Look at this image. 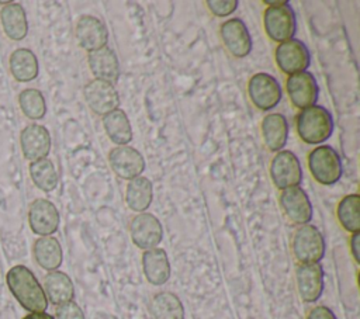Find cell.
I'll return each mask as SVG.
<instances>
[{
    "instance_id": "obj_1",
    "label": "cell",
    "mask_w": 360,
    "mask_h": 319,
    "mask_svg": "<svg viewBox=\"0 0 360 319\" xmlns=\"http://www.w3.org/2000/svg\"><path fill=\"white\" fill-rule=\"evenodd\" d=\"M6 282L13 297L25 311L30 313L46 311L48 299L44 288L28 267L22 264L13 266L6 274Z\"/></svg>"
},
{
    "instance_id": "obj_2",
    "label": "cell",
    "mask_w": 360,
    "mask_h": 319,
    "mask_svg": "<svg viewBox=\"0 0 360 319\" xmlns=\"http://www.w3.org/2000/svg\"><path fill=\"white\" fill-rule=\"evenodd\" d=\"M295 128L300 139L308 145L326 142L333 132V118L322 105H311L295 117Z\"/></svg>"
},
{
    "instance_id": "obj_3",
    "label": "cell",
    "mask_w": 360,
    "mask_h": 319,
    "mask_svg": "<svg viewBox=\"0 0 360 319\" xmlns=\"http://www.w3.org/2000/svg\"><path fill=\"white\" fill-rule=\"evenodd\" d=\"M308 169L314 180L322 185L336 184L343 173L340 156L329 145H319L309 152Z\"/></svg>"
},
{
    "instance_id": "obj_4",
    "label": "cell",
    "mask_w": 360,
    "mask_h": 319,
    "mask_svg": "<svg viewBox=\"0 0 360 319\" xmlns=\"http://www.w3.org/2000/svg\"><path fill=\"white\" fill-rule=\"evenodd\" d=\"M292 253L300 264L319 263L325 254L326 243L321 230L311 223L300 225L292 236Z\"/></svg>"
},
{
    "instance_id": "obj_5",
    "label": "cell",
    "mask_w": 360,
    "mask_h": 319,
    "mask_svg": "<svg viewBox=\"0 0 360 319\" xmlns=\"http://www.w3.org/2000/svg\"><path fill=\"white\" fill-rule=\"evenodd\" d=\"M248 96L257 110L269 111L281 101L283 89L274 76L259 72L248 82Z\"/></svg>"
},
{
    "instance_id": "obj_6",
    "label": "cell",
    "mask_w": 360,
    "mask_h": 319,
    "mask_svg": "<svg viewBox=\"0 0 360 319\" xmlns=\"http://www.w3.org/2000/svg\"><path fill=\"white\" fill-rule=\"evenodd\" d=\"M263 27L266 35L277 44L291 39L297 30V20L290 3L280 7H266Z\"/></svg>"
},
{
    "instance_id": "obj_7",
    "label": "cell",
    "mask_w": 360,
    "mask_h": 319,
    "mask_svg": "<svg viewBox=\"0 0 360 319\" xmlns=\"http://www.w3.org/2000/svg\"><path fill=\"white\" fill-rule=\"evenodd\" d=\"M270 178L281 191L300 185L302 167L297 155L291 150H278L270 162Z\"/></svg>"
},
{
    "instance_id": "obj_8",
    "label": "cell",
    "mask_w": 360,
    "mask_h": 319,
    "mask_svg": "<svg viewBox=\"0 0 360 319\" xmlns=\"http://www.w3.org/2000/svg\"><path fill=\"white\" fill-rule=\"evenodd\" d=\"M274 60L284 74L291 76L305 72L309 67L311 53L302 41L291 38L277 45L274 51Z\"/></svg>"
},
{
    "instance_id": "obj_9",
    "label": "cell",
    "mask_w": 360,
    "mask_h": 319,
    "mask_svg": "<svg viewBox=\"0 0 360 319\" xmlns=\"http://www.w3.org/2000/svg\"><path fill=\"white\" fill-rule=\"evenodd\" d=\"M129 233L134 245L143 252L159 247L163 239L162 223L150 212H141L134 216L129 225Z\"/></svg>"
},
{
    "instance_id": "obj_10",
    "label": "cell",
    "mask_w": 360,
    "mask_h": 319,
    "mask_svg": "<svg viewBox=\"0 0 360 319\" xmlns=\"http://www.w3.org/2000/svg\"><path fill=\"white\" fill-rule=\"evenodd\" d=\"M84 100L89 108L97 114L104 117L105 114L114 111L120 105V96L112 83L93 79L83 89Z\"/></svg>"
},
{
    "instance_id": "obj_11",
    "label": "cell",
    "mask_w": 360,
    "mask_h": 319,
    "mask_svg": "<svg viewBox=\"0 0 360 319\" xmlns=\"http://www.w3.org/2000/svg\"><path fill=\"white\" fill-rule=\"evenodd\" d=\"M285 90L291 104L295 108H300V111L316 104L319 93L318 83L314 74L307 70L288 76L285 80Z\"/></svg>"
},
{
    "instance_id": "obj_12",
    "label": "cell",
    "mask_w": 360,
    "mask_h": 319,
    "mask_svg": "<svg viewBox=\"0 0 360 319\" xmlns=\"http://www.w3.org/2000/svg\"><path fill=\"white\" fill-rule=\"evenodd\" d=\"M59 211L53 202L45 198L34 200L28 207V223L38 236H52L59 228Z\"/></svg>"
},
{
    "instance_id": "obj_13",
    "label": "cell",
    "mask_w": 360,
    "mask_h": 319,
    "mask_svg": "<svg viewBox=\"0 0 360 319\" xmlns=\"http://www.w3.org/2000/svg\"><path fill=\"white\" fill-rule=\"evenodd\" d=\"M108 163L112 171L124 180L139 177L145 170V159L142 153L132 146H117L108 153Z\"/></svg>"
},
{
    "instance_id": "obj_14",
    "label": "cell",
    "mask_w": 360,
    "mask_h": 319,
    "mask_svg": "<svg viewBox=\"0 0 360 319\" xmlns=\"http://www.w3.org/2000/svg\"><path fill=\"white\" fill-rule=\"evenodd\" d=\"M221 39L228 52L235 58H245L252 51L250 32L240 18H229L219 27Z\"/></svg>"
},
{
    "instance_id": "obj_15",
    "label": "cell",
    "mask_w": 360,
    "mask_h": 319,
    "mask_svg": "<svg viewBox=\"0 0 360 319\" xmlns=\"http://www.w3.org/2000/svg\"><path fill=\"white\" fill-rule=\"evenodd\" d=\"M20 145L24 157L31 163L45 159L52 146L49 131L39 124H30L22 128L20 134Z\"/></svg>"
},
{
    "instance_id": "obj_16",
    "label": "cell",
    "mask_w": 360,
    "mask_h": 319,
    "mask_svg": "<svg viewBox=\"0 0 360 319\" xmlns=\"http://www.w3.org/2000/svg\"><path fill=\"white\" fill-rule=\"evenodd\" d=\"M278 202L290 222L305 225L312 219V204L300 185L283 190L278 195Z\"/></svg>"
},
{
    "instance_id": "obj_17",
    "label": "cell",
    "mask_w": 360,
    "mask_h": 319,
    "mask_svg": "<svg viewBox=\"0 0 360 319\" xmlns=\"http://www.w3.org/2000/svg\"><path fill=\"white\" fill-rule=\"evenodd\" d=\"M295 281L300 298L312 304L319 299L323 291V268L319 263L298 264L295 270Z\"/></svg>"
},
{
    "instance_id": "obj_18",
    "label": "cell",
    "mask_w": 360,
    "mask_h": 319,
    "mask_svg": "<svg viewBox=\"0 0 360 319\" xmlns=\"http://www.w3.org/2000/svg\"><path fill=\"white\" fill-rule=\"evenodd\" d=\"M75 34L79 45L89 52L100 49L108 42L105 24L94 15H82L76 22Z\"/></svg>"
},
{
    "instance_id": "obj_19",
    "label": "cell",
    "mask_w": 360,
    "mask_h": 319,
    "mask_svg": "<svg viewBox=\"0 0 360 319\" xmlns=\"http://www.w3.org/2000/svg\"><path fill=\"white\" fill-rule=\"evenodd\" d=\"M90 72L94 79L114 83L120 76V62L118 58L110 46H103L100 49L89 52L87 56Z\"/></svg>"
},
{
    "instance_id": "obj_20",
    "label": "cell",
    "mask_w": 360,
    "mask_h": 319,
    "mask_svg": "<svg viewBox=\"0 0 360 319\" xmlns=\"http://www.w3.org/2000/svg\"><path fill=\"white\" fill-rule=\"evenodd\" d=\"M142 270L152 285H163L170 278V261L162 247L145 250L142 254Z\"/></svg>"
},
{
    "instance_id": "obj_21",
    "label": "cell",
    "mask_w": 360,
    "mask_h": 319,
    "mask_svg": "<svg viewBox=\"0 0 360 319\" xmlns=\"http://www.w3.org/2000/svg\"><path fill=\"white\" fill-rule=\"evenodd\" d=\"M262 135L264 145L271 152L283 150L288 139V122L287 118L280 112L267 114L262 119Z\"/></svg>"
},
{
    "instance_id": "obj_22",
    "label": "cell",
    "mask_w": 360,
    "mask_h": 319,
    "mask_svg": "<svg viewBox=\"0 0 360 319\" xmlns=\"http://www.w3.org/2000/svg\"><path fill=\"white\" fill-rule=\"evenodd\" d=\"M44 292L48 302L53 305H62L65 302L73 301L75 287L70 277L59 270L49 271L44 278Z\"/></svg>"
},
{
    "instance_id": "obj_23",
    "label": "cell",
    "mask_w": 360,
    "mask_h": 319,
    "mask_svg": "<svg viewBox=\"0 0 360 319\" xmlns=\"http://www.w3.org/2000/svg\"><path fill=\"white\" fill-rule=\"evenodd\" d=\"M0 22L4 34L13 41H21L28 34L27 14L18 3H7L1 7Z\"/></svg>"
},
{
    "instance_id": "obj_24",
    "label": "cell",
    "mask_w": 360,
    "mask_h": 319,
    "mask_svg": "<svg viewBox=\"0 0 360 319\" xmlns=\"http://www.w3.org/2000/svg\"><path fill=\"white\" fill-rule=\"evenodd\" d=\"M32 254L38 266L46 271L58 270L63 260L62 246L53 236H39L34 242Z\"/></svg>"
},
{
    "instance_id": "obj_25",
    "label": "cell",
    "mask_w": 360,
    "mask_h": 319,
    "mask_svg": "<svg viewBox=\"0 0 360 319\" xmlns=\"http://www.w3.org/2000/svg\"><path fill=\"white\" fill-rule=\"evenodd\" d=\"M10 72L17 82L27 83L37 79L39 73V63L35 53L28 48H18L11 52L10 59Z\"/></svg>"
},
{
    "instance_id": "obj_26",
    "label": "cell",
    "mask_w": 360,
    "mask_h": 319,
    "mask_svg": "<svg viewBox=\"0 0 360 319\" xmlns=\"http://www.w3.org/2000/svg\"><path fill=\"white\" fill-rule=\"evenodd\" d=\"M153 200V185L148 177L139 176L128 181L125 190V202L134 212H146Z\"/></svg>"
},
{
    "instance_id": "obj_27",
    "label": "cell",
    "mask_w": 360,
    "mask_h": 319,
    "mask_svg": "<svg viewBox=\"0 0 360 319\" xmlns=\"http://www.w3.org/2000/svg\"><path fill=\"white\" fill-rule=\"evenodd\" d=\"M103 126L112 143L127 146L132 141V126L125 111L117 108L103 117Z\"/></svg>"
},
{
    "instance_id": "obj_28",
    "label": "cell",
    "mask_w": 360,
    "mask_h": 319,
    "mask_svg": "<svg viewBox=\"0 0 360 319\" xmlns=\"http://www.w3.org/2000/svg\"><path fill=\"white\" fill-rule=\"evenodd\" d=\"M153 319H184V306L180 298L169 291H162L150 299Z\"/></svg>"
},
{
    "instance_id": "obj_29",
    "label": "cell",
    "mask_w": 360,
    "mask_h": 319,
    "mask_svg": "<svg viewBox=\"0 0 360 319\" xmlns=\"http://www.w3.org/2000/svg\"><path fill=\"white\" fill-rule=\"evenodd\" d=\"M336 216L342 228L350 233L360 232V197L359 194L345 195L336 208Z\"/></svg>"
},
{
    "instance_id": "obj_30",
    "label": "cell",
    "mask_w": 360,
    "mask_h": 319,
    "mask_svg": "<svg viewBox=\"0 0 360 319\" xmlns=\"http://www.w3.org/2000/svg\"><path fill=\"white\" fill-rule=\"evenodd\" d=\"M30 176L32 183L45 193H51L58 187V173L55 164L48 157L30 163Z\"/></svg>"
},
{
    "instance_id": "obj_31",
    "label": "cell",
    "mask_w": 360,
    "mask_h": 319,
    "mask_svg": "<svg viewBox=\"0 0 360 319\" xmlns=\"http://www.w3.org/2000/svg\"><path fill=\"white\" fill-rule=\"evenodd\" d=\"M18 105L22 114L30 119H41L46 114L44 94L38 89H25L18 94Z\"/></svg>"
},
{
    "instance_id": "obj_32",
    "label": "cell",
    "mask_w": 360,
    "mask_h": 319,
    "mask_svg": "<svg viewBox=\"0 0 360 319\" xmlns=\"http://www.w3.org/2000/svg\"><path fill=\"white\" fill-rule=\"evenodd\" d=\"M208 10L217 17H228L238 8L236 0H207Z\"/></svg>"
},
{
    "instance_id": "obj_33",
    "label": "cell",
    "mask_w": 360,
    "mask_h": 319,
    "mask_svg": "<svg viewBox=\"0 0 360 319\" xmlns=\"http://www.w3.org/2000/svg\"><path fill=\"white\" fill-rule=\"evenodd\" d=\"M55 318L56 319H84V313L75 301H69L62 305H58Z\"/></svg>"
},
{
    "instance_id": "obj_34",
    "label": "cell",
    "mask_w": 360,
    "mask_h": 319,
    "mask_svg": "<svg viewBox=\"0 0 360 319\" xmlns=\"http://www.w3.org/2000/svg\"><path fill=\"white\" fill-rule=\"evenodd\" d=\"M307 319H336V316L328 306L318 305L308 312Z\"/></svg>"
},
{
    "instance_id": "obj_35",
    "label": "cell",
    "mask_w": 360,
    "mask_h": 319,
    "mask_svg": "<svg viewBox=\"0 0 360 319\" xmlns=\"http://www.w3.org/2000/svg\"><path fill=\"white\" fill-rule=\"evenodd\" d=\"M350 252H352V256H353L354 261L359 264L360 263V232L352 233Z\"/></svg>"
},
{
    "instance_id": "obj_36",
    "label": "cell",
    "mask_w": 360,
    "mask_h": 319,
    "mask_svg": "<svg viewBox=\"0 0 360 319\" xmlns=\"http://www.w3.org/2000/svg\"><path fill=\"white\" fill-rule=\"evenodd\" d=\"M22 319H55V318L46 312H39V313H28Z\"/></svg>"
},
{
    "instance_id": "obj_37",
    "label": "cell",
    "mask_w": 360,
    "mask_h": 319,
    "mask_svg": "<svg viewBox=\"0 0 360 319\" xmlns=\"http://www.w3.org/2000/svg\"><path fill=\"white\" fill-rule=\"evenodd\" d=\"M263 3H264L267 7H280V6L288 4L287 0H263Z\"/></svg>"
}]
</instances>
